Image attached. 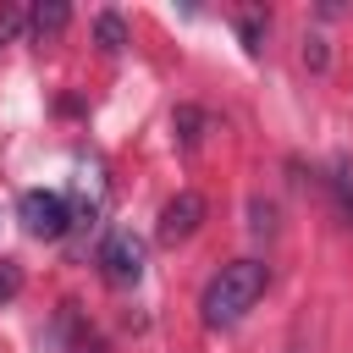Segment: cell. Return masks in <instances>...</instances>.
I'll return each instance as SVG.
<instances>
[{
  "mask_svg": "<svg viewBox=\"0 0 353 353\" xmlns=\"http://www.w3.org/2000/svg\"><path fill=\"white\" fill-rule=\"evenodd\" d=\"M265 287H270V270L259 265V259H232V265H221L215 276H210V287H204V298H199V314H204V325L210 331H226V325H237L259 298H265Z\"/></svg>",
  "mask_w": 353,
  "mask_h": 353,
  "instance_id": "1",
  "label": "cell"
},
{
  "mask_svg": "<svg viewBox=\"0 0 353 353\" xmlns=\"http://www.w3.org/2000/svg\"><path fill=\"white\" fill-rule=\"evenodd\" d=\"M17 215H22L28 237H44V243H55V237L72 226L66 199H61V193H50V188H28V193L17 199Z\"/></svg>",
  "mask_w": 353,
  "mask_h": 353,
  "instance_id": "2",
  "label": "cell"
},
{
  "mask_svg": "<svg viewBox=\"0 0 353 353\" xmlns=\"http://www.w3.org/2000/svg\"><path fill=\"white\" fill-rule=\"evenodd\" d=\"M99 270H105L110 287H138V276H143V243L132 232H110L99 243Z\"/></svg>",
  "mask_w": 353,
  "mask_h": 353,
  "instance_id": "3",
  "label": "cell"
},
{
  "mask_svg": "<svg viewBox=\"0 0 353 353\" xmlns=\"http://www.w3.org/2000/svg\"><path fill=\"white\" fill-rule=\"evenodd\" d=\"M204 193H193V188H182L176 199H165V210H160V226H154V237L165 243V248H176V243H188L193 232H199V221H204Z\"/></svg>",
  "mask_w": 353,
  "mask_h": 353,
  "instance_id": "4",
  "label": "cell"
},
{
  "mask_svg": "<svg viewBox=\"0 0 353 353\" xmlns=\"http://www.w3.org/2000/svg\"><path fill=\"white\" fill-rule=\"evenodd\" d=\"M55 336L66 342V353H99V336L83 325V314H77V303H66L61 314H55Z\"/></svg>",
  "mask_w": 353,
  "mask_h": 353,
  "instance_id": "5",
  "label": "cell"
},
{
  "mask_svg": "<svg viewBox=\"0 0 353 353\" xmlns=\"http://www.w3.org/2000/svg\"><path fill=\"white\" fill-rule=\"evenodd\" d=\"M66 17H72V11H66V0H39V6L28 11V22H33V39H39V44H50V39L66 28Z\"/></svg>",
  "mask_w": 353,
  "mask_h": 353,
  "instance_id": "6",
  "label": "cell"
},
{
  "mask_svg": "<svg viewBox=\"0 0 353 353\" xmlns=\"http://www.w3.org/2000/svg\"><path fill=\"white\" fill-rule=\"evenodd\" d=\"M265 28H270V22H265V11H254V6L237 17V33H243V50H248V55H259V50H265Z\"/></svg>",
  "mask_w": 353,
  "mask_h": 353,
  "instance_id": "7",
  "label": "cell"
},
{
  "mask_svg": "<svg viewBox=\"0 0 353 353\" xmlns=\"http://www.w3.org/2000/svg\"><path fill=\"white\" fill-rule=\"evenodd\" d=\"M331 188H336L342 215L353 221V160H347V154H336V165H331Z\"/></svg>",
  "mask_w": 353,
  "mask_h": 353,
  "instance_id": "8",
  "label": "cell"
},
{
  "mask_svg": "<svg viewBox=\"0 0 353 353\" xmlns=\"http://www.w3.org/2000/svg\"><path fill=\"white\" fill-rule=\"evenodd\" d=\"M94 33H99V50H110V55L127 44V28H121V17H116V11H105V17L94 22Z\"/></svg>",
  "mask_w": 353,
  "mask_h": 353,
  "instance_id": "9",
  "label": "cell"
},
{
  "mask_svg": "<svg viewBox=\"0 0 353 353\" xmlns=\"http://www.w3.org/2000/svg\"><path fill=\"white\" fill-rule=\"evenodd\" d=\"M171 127H176V132H182V143L193 149V143H199V127H204V110H193V105H182V110L171 116Z\"/></svg>",
  "mask_w": 353,
  "mask_h": 353,
  "instance_id": "10",
  "label": "cell"
},
{
  "mask_svg": "<svg viewBox=\"0 0 353 353\" xmlns=\"http://www.w3.org/2000/svg\"><path fill=\"white\" fill-rule=\"evenodd\" d=\"M22 292V265L17 259H0V303H11Z\"/></svg>",
  "mask_w": 353,
  "mask_h": 353,
  "instance_id": "11",
  "label": "cell"
},
{
  "mask_svg": "<svg viewBox=\"0 0 353 353\" xmlns=\"http://www.w3.org/2000/svg\"><path fill=\"white\" fill-rule=\"evenodd\" d=\"M22 22H28V17H22L17 6H0V50H6V44L22 33Z\"/></svg>",
  "mask_w": 353,
  "mask_h": 353,
  "instance_id": "12",
  "label": "cell"
},
{
  "mask_svg": "<svg viewBox=\"0 0 353 353\" xmlns=\"http://www.w3.org/2000/svg\"><path fill=\"white\" fill-rule=\"evenodd\" d=\"M303 61L320 72V66H325V44H320V39H309V44H303Z\"/></svg>",
  "mask_w": 353,
  "mask_h": 353,
  "instance_id": "13",
  "label": "cell"
}]
</instances>
